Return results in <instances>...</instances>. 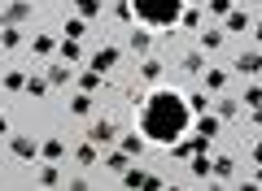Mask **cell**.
I'll return each mask as SVG.
<instances>
[{
  "label": "cell",
  "mask_w": 262,
  "mask_h": 191,
  "mask_svg": "<svg viewBox=\"0 0 262 191\" xmlns=\"http://www.w3.org/2000/svg\"><path fill=\"white\" fill-rule=\"evenodd\" d=\"M188 122H192V113H188L179 91H153L149 104H144V135L158 139V144H175L188 130Z\"/></svg>",
  "instance_id": "1"
},
{
  "label": "cell",
  "mask_w": 262,
  "mask_h": 191,
  "mask_svg": "<svg viewBox=\"0 0 262 191\" xmlns=\"http://www.w3.org/2000/svg\"><path fill=\"white\" fill-rule=\"evenodd\" d=\"M127 9L144 22V26H175L184 0H127Z\"/></svg>",
  "instance_id": "2"
},
{
  "label": "cell",
  "mask_w": 262,
  "mask_h": 191,
  "mask_svg": "<svg viewBox=\"0 0 262 191\" xmlns=\"http://www.w3.org/2000/svg\"><path fill=\"white\" fill-rule=\"evenodd\" d=\"M13 152L18 156H35V144H31V139H13Z\"/></svg>",
  "instance_id": "3"
},
{
  "label": "cell",
  "mask_w": 262,
  "mask_h": 191,
  "mask_svg": "<svg viewBox=\"0 0 262 191\" xmlns=\"http://www.w3.org/2000/svg\"><path fill=\"white\" fill-rule=\"evenodd\" d=\"M44 156H48V161H57V156H61V139H48V144H44Z\"/></svg>",
  "instance_id": "4"
}]
</instances>
